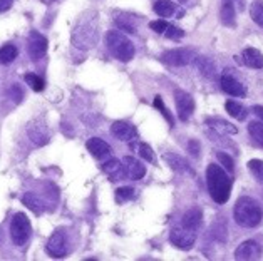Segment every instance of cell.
Masks as SVG:
<instances>
[{
    "instance_id": "1",
    "label": "cell",
    "mask_w": 263,
    "mask_h": 261,
    "mask_svg": "<svg viewBox=\"0 0 263 261\" xmlns=\"http://www.w3.org/2000/svg\"><path fill=\"white\" fill-rule=\"evenodd\" d=\"M206 186L210 191V196L218 205H224L230 199L232 194V177L223 171L218 164H208L206 168Z\"/></svg>"
},
{
    "instance_id": "2",
    "label": "cell",
    "mask_w": 263,
    "mask_h": 261,
    "mask_svg": "<svg viewBox=\"0 0 263 261\" xmlns=\"http://www.w3.org/2000/svg\"><path fill=\"white\" fill-rule=\"evenodd\" d=\"M98 42V14L87 12L72 30V44L81 50H89Z\"/></svg>"
},
{
    "instance_id": "3",
    "label": "cell",
    "mask_w": 263,
    "mask_h": 261,
    "mask_svg": "<svg viewBox=\"0 0 263 261\" xmlns=\"http://www.w3.org/2000/svg\"><path fill=\"white\" fill-rule=\"evenodd\" d=\"M235 223L241 228H256L263 219V209L260 203L250 198V196H240L233 208Z\"/></svg>"
},
{
    "instance_id": "4",
    "label": "cell",
    "mask_w": 263,
    "mask_h": 261,
    "mask_svg": "<svg viewBox=\"0 0 263 261\" xmlns=\"http://www.w3.org/2000/svg\"><path fill=\"white\" fill-rule=\"evenodd\" d=\"M106 44L111 54L121 62H129L134 57V44L119 30H109L106 34Z\"/></svg>"
},
{
    "instance_id": "5",
    "label": "cell",
    "mask_w": 263,
    "mask_h": 261,
    "mask_svg": "<svg viewBox=\"0 0 263 261\" xmlns=\"http://www.w3.org/2000/svg\"><path fill=\"white\" fill-rule=\"evenodd\" d=\"M32 226L29 218L24 213H17L10 223V239L12 243L17 246H22L27 243V239L30 238Z\"/></svg>"
},
{
    "instance_id": "6",
    "label": "cell",
    "mask_w": 263,
    "mask_h": 261,
    "mask_svg": "<svg viewBox=\"0 0 263 261\" xmlns=\"http://www.w3.org/2000/svg\"><path fill=\"white\" fill-rule=\"evenodd\" d=\"M27 136L32 141V144L35 146H46L50 139V131L49 126L44 119H34L32 123L27 126Z\"/></svg>"
},
{
    "instance_id": "7",
    "label": "cell",
    "mask_w": 263,
    "mask_h": 261,
    "mask_svg": "<svg viewBox=\"0 0 263 261\" xmlns=\"http://www.w3.org/2000/svg\"><path fill=\"white\" fill-rule=\"evenodd\" d=\"M196 59V52L193 49H175V50H168L161 55V61L168 66H188L190 62H193Z\"/></svg>"
},
{
    "instance_id": "8",
    "label": "cell",
    "mask_w": 263,
    "mask_h": 261,
    "mask_svg": "<svg viewBox=\"0 0 263 261\" xmlns=\"http://www.w3.org/2000/svg\"><path fill=\"white\" fill-rule=\"evenodd\" d=\"M69 251V241L64 231H55L47 241V253L52 258H64Z\"/></svg>"
},
{
    "instance_id": "9",
    "label": "cell",
    "mask_w": 263,
    "mask_h": 261,
    "mask_svg": "<svg viewBox=\"0 0 263 261\" xmlns=\"http://www.w3.org/2000/svg\"><path fill=\"white\" fill-rule=\"evenodd\" d=\"M175 103H176V111H178V116L181 121H188L191 116H193V111H195V101L193 97L188 94L178 89L175 92Z\"/></svg>"
},
{
    "instance_id": "10",
    "label": "cell",
    "mask_w": 263,
    "mask_h": 261,
    "mask_svg": "<svg viewBox=\"0 0 263 261\" xmlns=\"http://www.w3.org/2000/svg\"><path fill=\"white\" fill-rule=\"evenodd\" d=\"M27 50H29L30 59H34V61L42 59V57L47 54V39L35 30L30 32L29 41H27Z\"/></svg>"
},
{
    "instance_id": "11",
    "label": "cell",
    "mask_w": 263,
    "mask_h": 261,
    "mask_svg": "<svg viewBox=\"0 0 263 261\" xmlns=\"http://www.w3.org/2000/svg\"><path fill=\"white\" fill-rule=\"evenodd\" d=\"M220 86H221V89L224 92L230 94V95H235V97H245V95H247L245 86H243L241 82L236 79L233 74H230L228 71L221 74Z\"/></svg>"
},
{
    "instance_id": "12",
    "label": "cell",
    "mask_w": 263,
    "mask_h": 261,
    "mask_svg": "<svg viewBox=\"0 0 263 261\" xmlns=\"http://www.w3.org/2000/svg\"><path fill=\"white\" fill-rule=\"evenodd\" d=\"M111 132L114 137H118L119 141L124 143H133L138 139V131L131 123H126V121H116L111 126Z\"/></svg>"
},
{
    "instance_id": "13",
    "label": "cell",
    "mask_w": 263,
    "mask_h": 261,
    "mask_svg": "<svg viewBox=\"0 0 263 261\" xmlns=\"http://www.w3.org/2000/svg\"><path fill=\"white\" fill-rule=\"evenodd\" d=\"M195 239H196V233L195 231H190L183 228L181 225L173 228L171 234H170V241L175 246L178 248H190L195 245Z\"/></svg>"
},
{
    "instance_id": "14",
    "label": "cell",
    "mask_w": 263,
    "mask_h": 261,
    "mask_svg": "<svg viewBox=\"0 0 263 261\" xmlns=\"http://www.w3.org/2000/svg\"><path fill=\"white\" fill-rule=\"evenodd\" d=\"M123 168H124L126 177H129V179H134V181L141 179V177H144L146 174V168L141 164V161H138V159L133 156H124Z\"/></svg>"
},
{
    "instance_id": "15",
    "label": "cell",
    "mask_w": 263,
    "mask_h": 261,
    "mask_svg": "<svg viewBox=\"0 0 263 261\" xmlns=\"http://www.w3.org/2000/svg\"><path fill=\"white\" fill-rule=\"evenodd\" d=\"M164 161L168 163V166L175 171L178 174H188V176H193V169L188 164L186 159H183L181 156L175 154V152H166L164 154Z\"/></svg>"
},
{
    "instance_id": "16",
    "label": "cell",
    "mask_w": 263,
    "mask_h": 261,
    "mask_svg": "<svg viewBox=\"0 0 263 261\" xmlns=\"http://www.w3.org/2000/svg\"><path fill=\"white\" fill-rule=\"evenodd\" d=\"M261 254V248L260 245L256 243V241H245V243H241L238 248H236L235 251V258L236 259H255L258 258Z\"/></svg>"
},
{
    "instance_id": "17",
    "label": "cell",
    "mask_w": 263,
    "mask_h": 261,
    "mask_svg": "<svg viewBox=\"0 0 263 261\" xmlns=\"http://www.w3.org/2000/svg\"><path fill=\"white\" fill-rule=\"evenodd\" d=\"M201 223H203V213H201V209H198V208H190L181 218V226L195 233L198 231V228L201 226Z\"/></svg>"
},
{
    "instance_id": "18",
    "label": "cell",
    "mask_w": 263,
    "mask_h": 261,
    "mask_svg": "<svg viewBox=\"0 0 263 261\" xmlns=\"http://www.w3.org/2000/svg\"><path fill=\"white\" fill-rule=\"evenodd\" d=\"M86 148L96 159H102V157L111 154V146H109L104 139H101V137H91L86 143Z\"/></svg>"
},
{
    "instance_id": "19",
    "label": "cell",
    "mask_w": 263,
    "mask_h": 261,
    "mask_svg": "<svg viewBox=\"0 0 263 261\" xmlns=\"http://www.w3.org/2000/svg\"><path fill=\"white\" fill-rule=\"evenodd\" d=\"M243 64L252 69H261L263 67V54L255 47H247L241 54Z\"/></svg>"
},
{
    "instance_id": "20",
    "label": "cell",
    "mask_w": 263,
    "mask_h": 261,
    "mask_svg": "<svg viewBox=\"0 0 263 261\" xmlns=\"http://www.w3.org/2000/svg\"><path fill=\"white\" fill-rule=\"evenodd\" d=\"M102 171H104V173L109 176V179H111V181H118V179H123V177H126L123 163H119L118 159H109L107 163L102 164Z\"/></svg>"
},
{
    "instance_id": "21",
    "label": "cell",
    "mask_w": 263,
    "mask_h": 261,
    "mask_svg": "<svg viewBox=\"0 0 263 261\" xmlns=\"http://www.w3.org/2000/svg\"><path fill=\"white\" fill-rule=\"evenodd\" d=\"M206 126H210L216 132H221V134H236L238 132V129L233 124H230L223 119H206Z\"/></svg>"
},
{
    "instance_id": "22",
    "label": "cell",
    "mask_w": 263,
    "mask_h": 261,
    "mask_svg": "<svg viewBox=\"0 0 263 261\" xmlns=\"http://www.w3.org/2000/svg\"><path fill=\"white\" fill-rule=\"evenodd\" d=\"M220 18L223 25L227 27H235V7L232 4V0H224L223 2V7L220 10Z\"/></svg>"
},
{
    "instance_id": "23",
    "label": "cell",
    "mask_w": 263,
    "mask_h": 261,
    "mask_svg": "<svg viewBox=\"0 0 263 261\" xmlns=\"http://www.w3.org/2000/svg\"><path fill=\"white\" fill-rule=\"evenodd\" d=\"M22 203L32 211H35L37 214H41L44 211V203L41 201V198L34 193H25L22 196Z\"/></svg>"
},
{
    "instance_id": "24",
    "label": "cell",
    "mask_w": 263,
    "mask_h": 261,
    "mask_svg": "<svg viewBox=\"0 0 263 261\" xmlns=\"http://www.w3.org/2000/svg\"><path fill=\"white\" fill-rule=\"evenodd\" d=\"M155 12L161 17H173L176 12V5L171 0H158L155 4Z\"/></svg>"
},
{
    "instance_id": "25",
    "label": "cell",
    "mask_w": 263,
    "mask_h": 261,
    "mask_svg": "<svg viewBox=\"0 0 263 261\" xmlns=\"http://www.w3.org/2000/svg\"><path fill=\"white\" fill-rule=\"evenodd\" d=\"M18 55V50L14 44H7V46H4L0 49V64H4V66H7V64L14 62Z\"/></svg>"
},
{
    "instance_id": "26",
    "label": "cell",
    "mask_w": 263,
    "mask_h": 261,
    "mask_svg": "<svg viewBox=\"0 0 263 261\" xmlns=\"http://www.w3.org/2000/svg\"><path fill=\"white\" fill-rule=\"evenodd\" d=\"M248 132L250 136H252V139L260 146V148H263V123H260V121H253V123L248 124Z\"/></svg>"
},
{
    "instance_id": "27",
    "label": "cell",
    "mask_w": 263,
    "mask_h": 261,
    "mask_svg": "<svg viewBox=\"0 0 263 261\" xmlns=\"http://www.w3.org/2000/svg\"><path fill=\"white\" fill-rule=\"evenodd\" d=\"M196 62V67L200 69V72L204 75V77H213L215 75V64L211 62L210 59H206V57H198V59H195Z\"/></svg>"
},
{
    "instance_id": "28",
    "label": "cell",
    "mask_w": 263,
    "mask_h": 261,
    "mask_svg": "<svg viewBox=\"0 0 263 261\" xmlns=\"http://www.w3.org/2000/svg\"><path fill=\"white\" fill-rule=\"evenodd\" d=\"M227 112L232 117H236L238 121H245L247 119V109L241 104L235 103V101H228V103H227Z\"/></svg>"
},
{
    "instance_id": "29",
    "label": "cell",
    "mask_w": 263,
    "mask_h": 261,
    "mask_svg": "<svg viewBox=\"0 0 263 261\" xmlns=\"http://www.w3.org/2000/svg\"><path fill=\"white\" fill-rule=\"evenodd\" d=\"M250 15H252L253 22L263 29V0H255V2L250 5Z\"/></svg>"
},
{
    "instance_id": "30",
    "label": "cell",
    "mask_w": 263,
    "mask_h": 261,
    "mask_svg": "<svg viewBox=\"0 0 263 261\" xmlns=\"http://www.w3.org/2000/svg\"><path fill=\"white\" fill-rule=\"evenodd\" d=\"M25 82H27V84L34 89L35 92H41V91H44V87H46V82H44V79L39 77V75L34 74V72L25 74Z\"/></svg>"
},
{
    "instance_id": "31",
    "label": "cell",
    "mask_w": 263,
    "mask_h": 261,
    "mask_svg": "<svg viewBox=\"0 0 263 261\" xmlns=\"http://www.w3.org/2000/svg\"><path fill=\"white\" fill-rule=\"evenodd\" d=\"M248 169L256 179H258L260 183H263V161H260V159H250Z\"/></svg>"
},
{
    "instance_id": "32",
    "label": "cell",
    "mask_w": 263,
    "mask_h": 261,
    "mask_svg": "<svg viewBox=\"0 0 263 261\" xmlns=\"http://www.w3.org/2000/svg\"><path fill=\"white\" fill-rule=\"evenodd\" d=\"M134 194H136V191H134L133 188H127V186H123V188L116 189V198H118L119 203L134 199Z\"/></svg>"
},
{
    "instance_id": "33",
    "label": "cell",
    "mask_w": 263,
    "mask_h": 261,
    "mask_svg": "<svg viewBox=\"0 0 263 261\" xmlns=\"http://www.w3.org/2000/svg\"><path fill=\"white\" fill-rule=\"evenodd\" d=\"M138 152H139L141 159H144V161H147V163H155V151L151 149L149 144L141 143L139 148H138Z\"/></svg>"
},
{
    "instance_id": "34",
    "label": "cell",
    "mask_w": 263,
    "mask_h": 261,
    "mask_svg": "<svg viewBox=\"0 0 263 261\" xmlns=\"http://www.w3.org/2000/svg\"><path fill=\"white\" fill-rule=\"evenodd\" d=\"M216 157H218V161H220V164L223 166V169H227L228 173H232L233 168H235L232 156H228L227 152H221V151H220V152H218V154H216Z\"/></svg>"
},
{
    "instance_id": "35",
    "label": "cell",
    "mask_w": 263,
    "mask_h": 261,
    "mask_svg": "<svg viewBox=\"0 0 263 261\" xmlns=\"http://www.w3.org/2000/svg\"><path fill=\"white\" fill-rule=\"evenodd\" d=\"M183 35H184V32L181 30V29H178V27H175V25H168L166 27V30H164V37H168V39H171V41H179V39H183Z\"/></svg>"
},
{
    "instance_id": "36",
    "label": "cell",
    "mask_w": 263,
    "mask_h": 261,
    "mask_svg": "<svg viewBox=\"0 0 263 261\" xmlns=\"http://www.w3.org/2000/svg\"><path fill=\"white\" fill-rule=\"evenodd\" d=\"M153 106H155L156 109H158L159 112L163 114V116H164V119H166V121H168V123H170V126H173V117H171V114H170V111H168V109H166V107H164V104H163V99L159 97V95H156V97H155V103H153Z\"/></svg>"
},
{
    "instance_id": "37",
    "label": "cell",
    "mask_w": 263,
    "mask_h": 261,
    "mask_svg": "<svg viewBox=\"0 0 263 261\" xmlns=\"http://www.w3.org/2000/svg\"><path fill=\"white\" fill-rule=\"evenodd\" d=\"M118 27L123 30V32H127V34H134L136 32V29H134V25H133V22H127V21H124L123 17H119L118 18Z\"/></svg>"
},
{
    "instance_id": "38",
    "label": "cell",
    "mask_w": 263,
    "mask_h": 261,
    "mask_svg": "<svg viewBox=\"0 0 263 261\" xmlns=\"http://www.w3.org/2000/svg\"><path fill=\"white\" fill-rule=\"evenodd\" d=\"M168 22H164V21H153L151 24H149V29L151 30H155V32H158V34H164V30H166V27H168Z\"/></svg>"
},
{
    "instance_id": "39",
    "label": "cell",
    "mask_w": 263,
    "mask_h": 261,
    "mask_svg": "<svg viewBox=\"0 0 263 261\" xmlns=\"http://www.w3.org/2000/svg\"><path fill=\"white\" fill-rule=\"evenodd\" d=\"M10 97L14 99L15 103H21L22 97H24V92L21 91V86H17V84L12 86V89H10Z\"/></svg>"
},
{
    "instance_id": "40",
    "label": "cell",
    "mask_w": 263,
    "mask_h": 261,
    "mask_svg": "<svg viewBox=\"0 0 263 261\" xmlns=\"http://www.w3.org/2000/svg\"><path fill=\"white\" fill-rule=\"evenodd\" d=\"M188 151H190L195 157H198V156H200V151H201V149H200V143L195 141V139H191L190 144H188Z\"/></svg>"
},
{
    "instance_id": "41",
    "label": "cell",
    "mask_w": 263,
    "mask_h": 261,
    "mask_svg": "<svg viewBox=\"0 0 263 261\" xmlns=\"http://www.w3.org/2000/svg\"><path fill=\"white\" fill-rule=\"evenodd\" d=\"M12 4H14V0H0V12L10 9Z\"/></svg>"
},
{
    "instance_id": "42",
    "label": "cell",
    "mask_w": 263,
    "mask_h": 261,
    "mask_svg": "<svg viewBox=\"0 0 263 261\" xmlns=\"http://www.w3.org/2000/svg\"><path fill=\"white\" fill-rule=\"evenodd\" d=\"M253 112L261 119V123H263V107L261 106H253Z\"/></svg>"
}]
</instances>
